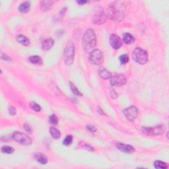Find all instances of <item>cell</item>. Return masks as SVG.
Segmentation results:
<instances>
[{"label": "cell", "mask_w": 169, "mask_h": 169, "mask_svg": "<svg viewBox=\"0 0 169 169\" xmlns=\"http://www.w3.org/2000/svg\"><path fill=\"white\" fill-rule=\"evenodd\" d=\"M141 130L148 136H159L164 133L165 126L163 124H160L154 127H143Z\"/></svg>", "instance_id": "cell-5"}, {"label": "cell", "mask_w": 169, "mask_h": 169, "mask_svg": "<svg viewBox=\"0 0 169 169\" xmlns=\"http://www.w3.org/2000/svg\"><path fill=\"white\" fill-rule=\"evenodd\" d=\"M16 40H17V41L19 44L25 46H29V44H30V40H29V39L27 36L24 35H18L17 38H16Z\"/></svg>", "instance_id": "cell-16"}, {"label": "cell", "mask_w": 169, "mask_h": 169, "mask_svg": "<svg viewBox=\"0 0 169 169\" xmlns=\"http://www.w3.org/2000/svg\"><path fill=\"white\" fill-rule=\"evenodd\" d=\"M77 3L80 4V5H83V4L87 3V1H77Z\"/></svg>", "instance_id": "cell-35"}, {"label": "cell", "mask_w": 169, "mask_h": 169, "mask_svg": "<svg viewBox=\"0 0 169 169\" xmlns=\"http://www.w3.org/2000/svg\"><path fill=\"white\" fill-rule=\"evenodd\" d=\"M107 19L106 13L102 10H99L93 16V23L97 25H102L106 22Z\"/></svg>", "instance_id": "cell-10"}, {"label": "cell", "mask_w": 169, "mask_h": 169, "mask_svg": "<svg viewBox=\"0 0 169 169\" xmlns=\"http://www.w3.org/2000/svg\"><path fill=\"white\" fill-rule=\"evenodd\" d=\"M98 112H99V114H102V115H105V113L103 111H102V110L100 108V107H98Z\"/></svg>", "instance_id": "cell-34"}, {"label": "cell", "mask_w": 169, "mask_h": 169, "mask_svg": "<svg viewBox=\"0 0 169 169\" xmlns=\"http://www.w3.org/2000/svg\"><path fill=\"white\" fill-rule=\"evenodd\" d=\"M116 147H117L118 149L124 153H133L135 151L134 148L132 146L129 145L124 144L122 143H118L116 144Z\"/></svg>", "instance_id": "cell-12"}, {"label": "cell", "mask_w": 169, "mask_h": 169, "mask_svg": "<svg viewBox=\"0 0 169 169\" xmlns=\"http://www.w3.org/2000/svg\"><path fill=\"white\" fill-rule=\"evenodd\" d=\"M70 87H71V89H72V91L74 93V95H77V96H82V93L80 92V91L78 90V89L76 87V86L74 84H73L72 83H71L70 82Z\"/></svg>", "instance_id": "cell-24"}, {"label": "cell", "mask_w": 169, "mask_h": 169, "mask_svg": "<svg viewBox=\"0 0 169 169\" xmlns=\"http://www.w3.org/2000/svg\"><path fill=\"white\" fill-rule=\"evenodd\" d=\"M29 61L33 64H41L42 63V60L40 56H33L29 58Z\"/></svg>", "instance_id": "cell-21"}, {"label": "cell", "mask_w": 169, "mask_h": 169, "mask_svg": "<svg viewBox=\"0 0 169 169\" xmlns=\"http://www.w3.org/2000/svg\"><path fill=\"white\" fill-rule=\"evenodd\" d=\"M106 16L108 19L120 22L124 19V14L122 11L116 8L114 4L110 5L107 10Z\"/></svg>", "instance_id": "cell-2"}, {"label": "cell", "mask_w": 169, "mask_h": 169, "mask_svg": "<svg viewBox=\"0 0 169 169\" xmlns=\"http://www.w3.org/2000/svg\"><path fill=\"white\" fill-rule=\"evenodd\" d=\"M1 57L2 60H6V61H10V60H11L10 57H9L8 56H7L6 54H3V52H1Z\"/></svg>", "instance_id": "cell-32"}, {"label": "cell", "mask_w": 169, "mask_h": 169, "mask_svg": "<svg viewBox=\"0 0 169 169\" xmlns=\"http://www.w3.org/2000/svg\"><path fill=\"white\" fill-rule=\"evenodd\" d=\"M119 60L122 64H126V63L129 61V57L126 54H124L120 57Z\"/></svg>", "instance_id": "cell-27"}, {"label": "cell", "mask_w": 169, "mask_h": 169, "mask_svg": "<svg viewBox=\"0 0 169 169\" xmlns=\"http://www.w3.org/2000/svg\"><path fill=\"white\" fill-rule=\"evenodd\" d=\"M49 121L50 124L53 125H56L58 123V118L55 114H52L51 116H50Z\"/></svg>", "instance_id": "cell-28"}, {"label": "cell", "mask_w": 169, "mask_h": 169, "mask_svg": "<svg viewBox=\"0 0 169 169\" xmlns=\"http://www.w3.org/2000/svg\"><path fill=\"white\" fill-rule=\"evenodd\" d=\"M34 157H35L36 161H38L40 164H46L48 163L47 157L44 154L41 153H36Z\"/></svg>", "instance_id": "cell-14"}, {"label": "cell", "mask_w": 169, "mask_h": 169, "mask_svg": "<svg viewBox=\"0 0 169 169\" xmlns=\"http://www.w3.org/2000/svg\"><path fill=\"white\" fill-rule=\"evenodd\" d=\"M126 83L127 78L123 74H116L110 77V84L112 86H122Z\"/></svg>", "instance_id": "cell-8"}, {"label": "cell", "mask_w": 169, "mask_h": 169, "mask_svg": "<svg viewBox=\"0 0 169 169\" xmlns=\"http://www.w3.org/2000/svg\"><path fill=\"white\" fill-rule=\"evenodd\" d=\"M50 133L51 134L52 137H53L54 139H59L61 137V133L60 130H58L54 127H50Z\"/></svg>", "instance_id": "cell-20"}, {"label": "cell", "mask_w": 169, "mask_h": 169, "mask_svg": "<svg viewBox=\"0 0 169 169\" xmlns=\"http://www.w3.org/2000/svg\"><path fill=\"white\" fill-rule=\"evenodd\" d=\"M97 45V37L92 29L87 30L83 36V47L86 51L95 48Z\"/></svg>", "instance_id": "cell-1"}, {"label": "cell", "mask_w": 169, "mask_h": 169, "mask_svg": "<svg viewBox=\"0 0 169 169\" xmlns=\"http://www.w3.org/2000/svg\"><path fill=\"white\" fill-rule=\"evenodd\" d=\"M99 75L100 77H102V79H110V77L112 76V75L110 73L108 70L105 69L104 67L100 68L99 72Z\"/></svg>", "instance_id": "cell-17"}, {"label": "cell", "mask_w": 169, "mask_h": 169, "mask_svg": "<svg viewBox=\"0 0 169 169\" xmlns=\"http://www.w3.org/2000/svg\"><path fill=\"white\" fill-rule=\"evenodd\" d=\"M133 60L139 64H145L148 61L149 56L147 52L141 48H137L132 53Z\"/></svg>", "instance_id": "cell-3"}, {"label": "cell", "mask_w": 169, "mask_h": 169, "mask_svg": "<svg viewBox=\"0 0 169 169\" xmlns=\"http://www.w3.org/2000/svg\"><path fill=\"white\" fill-rule=\"evenodd\" d=\"M54 44V41L52 38H46V39L43 41L42 44V49L47 51L50 50Z\"/></svg>", "instance_id": "cell-13"}, {"label": "cell", "mask_w": 169, "mask_h": 169, "mask_svg": "<svg viewBox=\"0 0 169 169\" xmlns=\"http://www.w3.org/2000/svg\"><path fill=\"white\" fill-rule=\"evenodd\" d=\"M23 127H24L25 130L27 132H28V133H32V132H33V129H32L31 127L28 124H25L24 125H23Z\"/></svg>", "instance_id": "cell-31"}, {"label": "cell", "mask_w": 169, "mask_h": 169, "mask_svg": "<svg viewBox=\"0 0 169 169\" xmlns=\"http://www.w3.org/2000/svg\"><path fill=\"white\" fill-rule=\"evenodd\" d=\"M16 112H17V111H16V108L14 106H11L10 108H9V113H10L11 115L15 116L16 114Z\"/></svg>", "instance_id": "cell-30"}, {"label": "cell", "mask_w": 169, "mask_h": 169, "mask_svg": "<svg viewBox=\"0 0 169 169\" xmlns=\"http://www.w3.org/2000/svg\"><path fill=\"white\" fill-rule=\"evenodd\" d=\"M110 43L114 49L118 50L122 46V40L118 35L112 34L110 36Z\"/></svg>", "instance_id": "cell-11"}, {"label": "cell", "mask_w": 169, "mask_h": 169, "mask_svg": "<svg viewBox=\"0 0 169 169\" xmlns=\"http://www.w3.org/2000/svg\"><path fill=\"white\" fill-rule=\"evenodd\" d=\"M154 166L156 168H161V169H166L168 168V164L166 163H164L161 161H156L154 163Z\"/></svg>", "instance_id": "cell-22"}, {"label": "cell", "mask_w": 169, "mask_h": 169, "mask_svg": "<svg viewBox=\"0 0 169 169\" xmlns=\"http://www.w3.org/2000/svg\"><path fill=\"white\" fill-rule=\"evenodd\" d=\"M72 141H73V137L70 135V136H67L65 137L64 140L63 141V144L66 146L70 145L72 144Z\"/></svg>", "instance_id": "cell-25"}, {"label": "cell", "mask_w": 169, "mask_h": 169, "mask_svg": "<svg viewBox=\"0 0 169 169\" xmlns=\"http://www.w3.org/2000/svg\"><path fill=\"white\" fill-rule=\"evenodd\" d=\"M123 40L127 44H133L135 41L134 37L129 33H125L123 35Z\"/></svg>", "instance_id": "cell-18"}, {"label": "cell", "mask_w": 169, "mask_h": 169, "mask_svg": "<svg viewBox=\"0 0 169 169\" xmlns=\"http://www.w3.org/2000/svg\"><path fill=\"white\" fill-rule=\"evenodd\" d=\"M124 114L127 120L131 121V122H133L138 117L139 110L136 106H131L128 107V108L124 109Z\"/></svg>", "instance_id": "cell-9"}, {"label": "cell", "mask_w": 169, "mask_h": 169, "mask_svg": "<svg viewBox=\"0 0 169 169\" xmlns=\"http://www.w3.org/2000/svg\"><path fill=\"white\" fill-rule=\"evenodd\" d=\"M64 61L66 65H72L75 57V46L72 42H68L64 50Z\"/></svg>", "instance_id": "cell-4"}, {"label": "cell", "mask_w": 169, "mask_h": 169, "mask_svg": "<svg viewBox=\"0 0 169 169\" xmlns=\"http://www.w3.org/2000/svg\"><path fill=\"white\" fill-rule=\"evenodd\" d=\"M12 138L23 145H30L33 143V140L27 135L20 132H15L12 135Z\"/></svg>", "instance_id": "cell-7"}, {"label": "cell", "mask_w": 169, "mask_h": 169, "mask_svg": "<svg viewBox=\"0 0 169 169\" xmlns=\"http://www.w3.org/2000/svg\"><path fill=\"white\" fill-rule=\"evenodd\" d=\"M14 148L13 147H11V146H3L1 148V152L3 153H6V154H11L14 152Z\"/></svg>", "instance_id": "cell-23"}, {"label": "cell", "mask_w": 169, "mask_h": 169, "mask_svg": "<svg viewBox=\"0 0 169 169\" xmlns=\"http://www.w3.org/2000/svg\"><path fill=\"white\" fill-rule=\"evenodd\" d=\"M31 9V3L29 1H25L19 7V11L20 13H28Z\"/></svg>", "instance_id": "cell-15"}, {"label": "cell", "mask_w": 169, "mask_h": 169, "mask_svg": "<svg viewBox=\"0 0 169 169\" xmlns=\"http://www.w3.org/2000/svg\"><path fill=\"white\" fill-rule=\"evenodd\" d=\"M52 3L53 2L52 1H41V10L42 11H48L50 8L52 7Z\"/></svg>", "instance_id": "cell-19"}, {"label": "cell", "mask_w": 169, "mask_h": 169, "mask_svg": "<svg viewBox=\"0 0 169 169\" xmlns=\"http://www.w3.org/2000/svg\"><path fill=\"white\" fill-rule=\"evenodd\" d=\"M89 60L93 65H100L104 61V56L100 50H94L90 53Z\"/></svg>", "instance_id": "cell-6"}, {"label": "cell", "mask_w": 169, "mask_h": 169, "mask_svg": "<svg viewBox=\"0 0 169 169\" xmlns=\"http://www.w3.org/2000/svg\"><path fill=\"white\" fill-rule=\"evenodd\" d=\"M110 95H111L110 96L113 98V99H116V97H118V93L114 90L110 93Z\"/></svg>", "instance_id": "cell-33"}, {"label": "cell", "mask_w": 169, "mask_h": 169, "mask_svg": "<svg viewBox=\"0 0 169 169\" xmlns=\"http://www.w3.org/2000/svg\"><path fill=\"white\" fill-rule=\"evenodd\" d=\"M30 107L31 109H33L35 112H40L41 110L40 106L38 104H36L35 102H32L30 103Z\"/></svg>", "instance_id": "cell-26"}, {"label": "cell", "mask_w": 169, "mask_h": 169, "mask_svg": "<svg viewBox=\"0 0 169 169\" xmlns=\"http://www.w3.org/2000/svg\"><path fill=\"white\" fill-rule=\"evenodd\" d=\"M87 129L89 132H92V133H95V132H97L96 127L93 125H87Z\"/></svg>", "instance_id": "cell-29"}]
</instances>
